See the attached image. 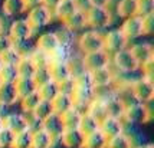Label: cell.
I'll use <instances>...</instances> for the list:
<instances>
[{"label":"cell","mask_w":154,"mask_h":148,"mask_svg":"<svg viewBox=\"0 0 154 148\" xmlns=\"http://www.w3.org/2000/svg\"><path fill=\"white\" fill-rule=\"evenodd\" d=\"M111 10L109 7H88L85 12V22L87 27L91 30L101 32L104 27H108L111 25Z\"/></svg>","instance_id":"obj_1"},{"label":"cell","mask_w":154,"mask_h":148,"mask_svg":"<svg viewBox=\"0 0 154 148\" xmlns=\"http://www.w3.org/2000/svg\"><path fill=\"white\" fill-rule=\"evenodd\" d=\"M78 49L82 55L85 53H92V52H98L102 50L104 47V33L98 32V30H85L79 35L78 41H76Z\"/></svg>","instance_id":"obj_2"},{"label":"cell","mask_w":154,"mask_h":148,"mask_svg":"<svg viewBox=\"0 0 154 148\" xmlns=\"http://www.w3.org/2000/svg\"><path fill=\"white\" fill-rule=\"evenodd\" d=\"M130 89L134 96L135 102L140 104H150L154 98V81L147 79L144 76L137 78L133 82H130Z\"/></svg>","instance_id":"obj_3"},{"label":"cell","mask_w":154,"mask_h":148,"mask_svg":"<svg viewBox=\"0 0 154 148\" xmlns=\"http://www.w3.org/2000/svg\"><path fill=\"white\" fill-rule=\"evenodd\" d=\"M153 118L150 104H140L134 102L131 105L125 107L124 115H122V121L124 124H146Z\"/></svg>","instance_id":"obj_4"},{"label":"cell","mask_w":154,"mask_h":148,"mask_svg":"<svg viewBox=\"0 0 154 148\" xmlns=\"http://www.w3.org/2000/svg\"><path fill=\"white\" fill-rule=\"evenodd\" d=\"M109 63H111V66L114 68L115 72H120V74H133V72L140 69L138 63L135 62L133 55L130 53L128 47L112 55Z\"/></svg>","instance_id":"obj_5"},{"label":"cell","mask_w":154,"mask_h":148,"mask_svg":"<svg viewBox=\"0 0 154 148\" xmlns=\"http://www.w3.org/2000/svg\"><path fill=\"white\" fill-rule=\"evenodd\" d=\"M52 20H54V13H52V10L46 9V7L42 6V5L27 10L26 22L29 23V26L32 27L33 32L38 30V29H40V27L48 26Z\"/></svg>","instance_id":"obj_6"},{"label":"cell","mask_w":154,"mask_h":148,"mask_svg":"<svg viewBox=\"0 0 154 148\" xmlns=\"http://www.w3.org/2000/svg\"><path fill=\"white\" fill-rule=\"evenodd\" d=\"M128 45V41L122 36L120 29H111L107 33H104V47L102 50L111 58L112 55L125 49Z\"/></svg>","instance_id":"obj_7"},{"label":"cell","mask_w":154,"mask_h":148,"mask_svg":"<svg viewBox=\"0 0 154 148\" xmlns=\"http://www.w3.org/2000/svg\"><path fill=\"white\" fill-rule=\"evenodd\" d=\"M88 74H89V79L92 82V86L94 88L112 86L115 83V78H117V74H115L114 68L111 66V63L105 68H101V69L88 72Z\"/></svg>","instance_id":"obj_8"},{"label":"cell","mask_w":154,"mask_h":148,"mask_svg":"<svg viewBox=\"0 0 154 148\" xmlns=\"http://www.w3.org/2000/svg\"><path fill=\"white\" fill-rule=\"evenodd\" d=\"M109 61H111V58L104 50H98V52H92V53H85L81 56V62H82V66L85 69V72H92V71L108 66Z\"/></svg>","instance_id":"obj_9"},{"label":"cell","mask_w":154,"mask_h":148,"mask_svg":"<svg viewBox=\"0 0 154 148\" xmlns=\"http://www.w3.org/2000/svg\"><path fill=\"white\" fill-rule=\"evenodd\" d=\"M32 35H33V30L29 26L26 19H16L9 25V29H7V36L12 39V42L29 41Z\"/></svg>","instance_id":"obj_10"},{"label":"cell","mask_w":154,"mask_h":148,"mask_svg":"<svg viewBox=\"0 0 154 148\" xmlns=\"http://www.w3.org/2000/svg\"><path fill=\"white\" fill-rule=\"evenodd\" d=\"M3 127L9 129L10 132L14 135L23 132L29 129V124H27V116L25 114H19V112H12V114L3 115Z\"/></svg>","instance_id":"obj_11"},{"label":"cell","mask_w":154,"mask_h":148,"mask_svg":"<svg viewBox=\"0 0 154 148\" xmlns=\"http://www.w3.org/2000/svg\"><path fill=\"white\" fill-rule=\"evenodd\" d=\"M71 98H72V102H74V108L79 109L81 112H85V109L89 105V102L95 98L94 88L75 86L72 94H71Z\"/></svg>","instance_id":"obj_12"},{"label":"cell","mask_w":154,"mask_h":148,"mask_svg":"<svg viewBox=\"0 0 154 148\" xmlns=\"http://www.w3.org/2000/svg\"><path fill=\"white\" fill-rule=\"evenodd\" d=\"M124 127H125V124H124V121L120 119V118L105 116V118L100 122L98 131H100L107 140H109V138H112L115 135L124 132Z\"/></svg>","instance_id":"obj_13"},{"label":"cell","mask_w":154,"mask_h":148,"mask_svg":"<svg viewBox=\"0 0 154 148\" xmlns=\"http://www.w3.org/2000/svg\"><path fill=\"white\" fill-rule=\"evenodd\" d=\"M118 29H120L122 36L128 42L131 39H137V38L143 36V32H141V17L140 16H133V17L124 19Z\"/></svg>","instance_id":"obj_14"},{"label":"cell","mask_w":154,"mask_h":148,"mask_svg":"<svg viewBox=\"0 0 154 148\" xmlns=\"http://www.w3.org/2000/svg\"><path fill=\"white\" fill-rule=\"evenodd\" d=\"M85 135L78 128H65L59 135V142L66 148H82Z\"/></svg>","instance_id":"obj_15"},{"label":"cell","mask_w":154,"mask_h":148,"mask_svg":"<svg viewBox=\"0 0 154 148\" xmlns=\"http://www.w3.org/2000/svg\"><path fill=\"white\" fill-rule=\"evenodd\" d=\"M130 53L133 55V58L135 59V62L138 63V66H141L143 63H146L148 61L154 59V49L150 43H134L128 47Z\"/></svg>","instance_id":"obj_16"},{"label":"cell","mask_w":154,"mask_h":148,"mask_svg":"<svg viewBox=\"0 0 154 148\" xmlns=\"http://www.w3.org/2000/svg\"><path fill=\"white\" fill-rule=\"evenodd\" d=\"M60 46L59 41L56 38L55 32H46V33H42L36 41V49H39L42 52H45L46 55H52Z\"/></svg>","instance_id":"obj_17"},{"label":"cell","mask_w":154,"mask_h":148,"mask_svg":"<svg viewBox=\"0 0 154 148\" xmlns=\"http://www.w3.org/2000/svg\"><path fill=\"white\" fill-rule=\"evenodd\" d=\"M40 128L43 131H46L52 138H56V140H59V135L65 129L63 124L60 121V116L56 114H52L51 116H48L46 119H43V121L40 122Z\"/></svg>","instance_id":"obj_18"},{"label":"cell","mask_w":154,"mask_h":148,"mask_svg":"<svg viewBox=\"0 0 154 148\" xmlns=\"http://www.w3.org/2000/svg\"><path fill=\"white\" fill-rule=\"evenodd\" d=\"M19 102V96L13 83H0V107H13Z\"/></svg>","instance_id":"obj_19"},{"label":"cell","mask_w":154,"mask_h":148,"mask_svg":"<svg viewBox=\"0 0 154 148\" xmlns=\"http://www.w3.org/2000/svg\"><path fill=\"white\" fill-rule=\"evenodd\" d=\"M62 27H65L66 30H69L71 33L79 32L84 27H87V22H85V12L76 10L71 14L69 17H66L62 22Z\"/></svg>","instance_id":"obj_20"},{"label":"cell","mask_w":154,"mask_h":148,"mask_svg":"<svg viewBox=\"0 0 154 148\" xmlns=\"http://www.w3.org/2000/svg\"><path fill=\"white\" fill-rule=\"evenodd\" d=\"M102 101H104V105H105L107 116H114V118L122 119V115H124V111H125V105L115 96V94L104 98Z\"/></svg>","instance_id":"obj_21"},{"label":"cell","mask_w":154,"mask_h":148,"mask_svg":"<svg viewBox=\"0 0 154 148\" xmlns=\"http://www.w3.org/2000/svg\"><path fill=\"white\" fill-rule=\"evenodd\" d=\"M56 142H59V140L52 138L42 128L32 132V148H54Z\"/></svg>","instance_id":"obj_22"},{"label":"cell","mask_w":154,"mask_h":148,"mask_svg":"<svg viewBox=\"0 0 154 148\" xmlns=\"http://www.w3.org/2000/svg\"><path fill=\"white\" fill-rule=\"evenodd\" d=\"M48 71H49L51 81H54L55 83L71 78V72H69L68 63H49Z\"/></svg>","instance_id":"obj_23"},{"label":"cell","mask_w":154,"mask_h":148,"mask_svg":"<svg viewBox=\"0 0 154 148\" xmlns=\"http://www.w3.org/2000/svg\"><path fill=\"white\" fill-rule=\"evenodd\" d=\"M74 12H76V6H75L74 0H59V3L56 5V7L54 9L52 13H54V17H56L60 22H63Z\"/></svg>","instance_id":"obj_24"},{"label":"cell","mask_w":154,"mask_h":148,"mask_svg":"<svg viewBox=\"0 0 154 148\" xmlns=\"http://www.w3.org/2000/svg\"><path fill=\"white\" fill-rule=\"evenodd\" d=\"M51 104H52L54 114H56V115H62L63 112H66L68 109H71V108L74 107V102H72L71 95L60 94V92L51 101Z\"/></svg>","instance_id":"obj_25"},{"label":"cell","mask_w":154,"mask_h":148,"mask_svg":"<svg viewBox=\"0 0 154 148\" xmlns=\"http://www.w3.org/2000/svg\"><path fill=\"white\" fill-rule=\"evenodd\" d=\"M85 112H87L89 116H92L95 121L100 124L105 116H107V111H105V105H104V101L100 99V98H94L92 101L89 102V105L85 109Z\"/></svg>","instance_id":"obj_26"},{"label":"cell","mask_w":154,"mask_h":148,"mask_svg":"<svg viewBox=\"0 0 154 148\" xmlns=\"http://www.w3.org/2000/svg\"><path fill=\"white\" fill-rule=\"evenodd\" d=\"M117 14L124 19L137 16V0H118L117 3Z\"/></svg>","instance_id":"obj_27"},{"label":"cell","mask_w":154,"mask_h":148,"mask_svg":"<svg viewBox=\"0 0 154 148\" xmlns=\"http://www.w3.org/2000/svg\"><path fill=\"white\" fill-rule=\"evenodd\" d=\"M13 85H14L16 92H17L19 99L36 91V86H35L33 81H32V78H23V76H19V78L16 79V82H14Z\"/></svg>","instance_id":"obj_28"},{"label":"cell","mask_w":154,"mask_h":148,"mask_svg":"<svg viewBox=\"0 0 154 148\" xmlns=\"http://www.w3.org/2000/svg\"><path fill=\"white\" fill-rule=\"evenodd\" d=\"M2 10H3L5 16H7V17L17 16V14H22L26 12V9L23 6L22 0H3Z\"/></svg>","instance_id":"obj_29"},{"label":"cell","mask_w":154,"mask_h":148,"mask_svg":"<svg viewBox=\"0 0 154 148\" xmlns=\"http://www.w3.org/2000/svg\"><path fill=\"white\" fill-rule=\"evenodd\" d=\"M133 147H134L133 138L128 134H125V131L107 140V145H105V148H133Z\"/></svg>","instance_id":"obj_30"},{"label":"cell","mask_w":154,"mask_h":148,"mask_svg":"<svg viewBox=\"0 0 154 148\" xmlns=\"http://www.w3.org/2000/svg\"><path fill=\"white\" fill-rule=\"evenodd\" d=\"M54 114V109H52V104L51 101H45V99H40L39 104L36 105V108L33 109V112H32V116H33L36 121L42 122L43 119H46L48 116H51V115Z\"/></svg>","instance_id":"obj_31"},{"label":"cell","mask_w":154,"mask_h":148,"mask_svg":"<svg viewBox=\"0 0 154 148\" xmlns=\"http://www.w3.org/2000/svg\"><path fill=\"white\" fill-rule=\"evenodd\" d=\"M81 115H82V112L74 107L71 109H68L66 112H63L62 115H59L60 121L63 124V128H76L78 124H79Z\"/></svg>","instance_id":"obj_32"},{"label":"cell","mask_w":154,"mask_h":148,"mask_svg":"<svg viewBox=\"0 0 154 148\" xmlns=\"http://www.w3.org/2000/svg\"><path fill=\"white\" fill-rule=\"evenodd\" d=\"M98 127H100V124L95 121L92 116H89L87 112H82L81 119H79V124H78V127L76 128H78L84 135H88V134L95 132V131H98Z\"/></svg>","instance_id":"obj_33"},{"label":"cell","mask_w":154,"mask_h":148,"mask_svg":"<svg viewBox=\"0 0 154 148\" xmlns=\"http://www.w3.org/2000/svg\"><path fill=\"white\" fill-rule=\"evenodd\" d=\"M105 145H107V138L100 131H95L92 134L85 135L82 148H105Z\"/></svg>","instance_id":"obj_34"},{"label":"cell","mask_w":154,"mask_h":148,"mask_svg":"<svg viewBox=\"0 0 154 148\" xmlns=\"http://www.w3.org/2000/svg\"><path fill=\"white\" fill-rule=\"evenodd\" d=\"M36 92H38L40 99H45V101H52L55 96L59 94L58 85H56L54 81H49V82H46V83L38 86L36 88Z\"/></svg>","instance_id":"obj_35"},{"label":"cell","mask_w":154,"mask_h":148,"mask_svg":"<svg viewBox=\"0 0 154 148\" xmlns=\"http://www.w3.org/2000/svg\"><path fill=\"white\" fill-rule=\"evenodd\" d=\"M39 101H40L39 95H38V92L35 91L32 94H29V95H26V96H23V98H20L19 104H20L22 111H23L26 115H30L33 112V109L36 108V105L39 104Z\"/></svg>","instance_id":"obj_36"},{"label":"cell","mask_w":154,"mask_h":148,"mask_svg":"<svg viewBox=\"0 0 154 148\" xmlns=\"http://www.w3.org/2000/svg\"><path fill=\"white\" fill-rule=\"evenodd\" d=\"M27 58H29V61L32 62V65L35 66V69L49 66V55H46L45 52H42V50L36 49V47L30 52V55H29Z\"/></svg>","instance_id":"obj_37"},{"label":"cell","mask_w":154,"mask_h":148,"mask_svg":"<svg viewBox=\"0 0 154 148\" xmlns=\"http://www.w3.org/2000/svg\"><path fill=\"white\" fill-rule=\"evenodd\" d=\"M19 78L16 66L13 65H0V83H14Z\"/></svg>","instance_id":"obj_38"},{"label":"cell","mask_w":154,"mask_h":148,"mask_svg":"<svg viewBox=\"0 0 154 148\" xmlns=\"http://www.w3.org/2000/svg\"><path fill=\"white\" fill-rule=\"evenodd\" d=\"M12 148H32V131H23L14 135Z\"/></svg>","instance_id":"obj_39"},{"label":"cell","mask_w":154,"mask_h":148,"mask_svg":"<svg viewBox=\"0 0 154 148\" xmlns=\"http://www.w3.org/2000/svg\"><path fill=\"white\" fill-rule=\"evenodd\" d=\"M16 71L19 76L23 78H32V75L35 72V66L32 65V62L29 61V58H20L19 62L16 63Z\"/></svg>","instance_id":"obj_40"},{"label":"cell","mask_w":154,"mask_h":148,"mask_svg":"<svg viewBox=\"0 0 154 148\" xmlns=\"http://www.w3.org/2000/svg\"><path fill=\"white\" fill-rule=\"evenodd\" d=\"M32 81H33V83H35V86L36 88L51 81V76H49V71H48V68H39V69H35L33 75H32Z\"/></svg>","instance_id":"obj_41"},{"label":"cell","mask_w":154,"mask_h":148,"mask_svg":"<svg viewBox=\"0 0 154 148\" xmlns=\"http://www.w3.org/2000/svg\"><path fill=\"white\" fill-rule=\"evenodd\" d=\"M20 56L13 47H10L9 50H6L3 55H0V65H13L16 66V63L19 62Z\"/></svg>","instance_id":"obj_42"},{"label":"cell","mask_w":154,"mask_h":148,"mask_svg":"<svg viewBox=\"0 0 154 148\" xmlns=\"http://www.w3.org/2000/svg\"><path fill=\"white\" fill-rule=\"evenodd\" d=\"M154 13V0H137V16Z\"/></svg>","instance_id":"obj_43"},{"label":"cell","mask_w":154,"mask_h":148,"mask_svg":"<svg viewBox=\"0 0 154 148\" xmlns=\"http://www.w3.org/2000/svg\"><path fill=\"white\" fill-rule=\"evenodd\" d=\"M17 52L20 58H26L30 55V52L33 50L35 47L29 43V41H23V42H13V46H12Z\"/></svg>","instance_id":"obj_44"},{"label":"cell","mask_w":154,"mask_h":148,"mask_svg":"<svg viewBox=\"0 0 154 148\" xmlns=\"http://www.w3.org/2000/svg\"><path fill=\"white\" fill-rule=\"evenodd\" d=\"M154 30V13L141 16V32L144 36L151 35Z\"/></svg>","instance_id":"obj_45"},{"label":"cell","mask_w":154,"mask_h":148,"mask_svg":"<svg viewBox=\"0 0 154 148\" xmlns=\"http://www.w3.org/2000/svg\"><path fill=\"white\" fill-rule=\"evenodd\" d=\"M14 140V134L6 128L0 129V148H12Z\"/></svg>","instance_id":"obj_46"},{"label":"cell","mask_w":154,"mask_h":148,"mask_svg":"<svg viewBox=\"0 0 154 148\" xmlns=\"http://www.w3.org/2000/svg\"><path fill=\"white\" fill-rule=\"evenodd\" d=\"M56 85H58V91H59L60 94L71 95L72 94V91H74V88H75L74 78H68V79H65V81L58 82Z\"/></svg>","instance_id":"obj_47"},{"label":"cell","mask_w":154,"mask_h":148,"mask_svg":"<svg viewBox=\"0 0 154 148\" xmlns=\"http://www.w3.org/2000/svg\"><path fill=\"white\" fill-rule=\"evenodd\" d=\"M12 46H13V42H12V39L7 36V33L0 35V55H3Z\"/></svg>","instance_id":"obj_48"},{"label":"cell","mask_w":154,"mask_h":148,"mask_svg":"<svg viewBox=\"0 0 154 148\" xmlns=\"http://www.w3.org/2000/svg\"><path fill=\"white\" fill-rule=\"evenodd\" d=\"M153 68H154V59L143 63L140 66L141 72H143V76L147 78V79H153Z\"/></svg>","instance_id":"obj_49"},{"label":"cell","mask_w":154,"mask_h":148,"mask_svg":"<svg viewBox=\"0 0 154 148\" xmlns=\"http://www.w3.org/2000/svg\"><path fill=\"white\" fill-rule=\"evenodd\" d=\"M89 7H108L111 0H87Z\"/></svg>","instance_id":"obj_50"},{"label":"cell","mask_w":154,"mask_h":148,"mask_svg":"<svg viewBox=\"0 0 154 148\" xmlns=\"http://www.w3.org/2000/svg\"><path fill=\"white\" fill-rule=\"evenodd\" d=\"M58 3H59V0H40V5L49 9V10H52V12H54V9L56 7Z\"/></svg>","instance_id":"obj_51"},{"label":"cell","mask_w":154,"mask_h":148,"mask_svg":"<svg viewBox=\"0 0 154 148\" xmlns=\"http://www.w3.org/2000/svg\"><path fill=\"white\" fill-rule=\"evenodd\" d=\"M22 3H23V6L26 9V12L29 9H33V7L39 6L40 5V0H22Z\"/></svg>","instance_id":"obj_52"},{"label":"cell","mask_w":154,"mask_h":148,"mask_svg":"<svg viewBox=\"0 0 154 148\" xmlns=\"http://www.w3.org/2000/svg\"><path fill=\"white\" fill-rule=\"evenodd\" d=\"M133 148H154L151 144H138V145H134Z\"/></svg>","instance_id":"obj_53"},{"label":"cell","mask_w":154,"mask_h":148,"mask_svg":"<svg viewBox=\"0 0 154 148\" xmlns=\"http://www.w3.org/2000/svg\"><path fill=\"white\" fill-rule=\"evenodd\" d=\"M6 33V29H5V25H3V19L0 17V35Z\"/></svg>","instance_id":"obj_54"},{"label":"cell","mask_w":154,"mask_h":148,"mask_svg":"<svg viewBox=\"0 0 154 148\" xmlns=\"http://www.w3.org/2000/svg\"><path fill=\"white\" fill-rule=\"evenodd\" d=\"M2 128H5L3 127V114H0V129Z\"/></svg>","instance_id":"obj_55"}]
</instances>
